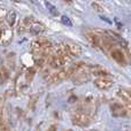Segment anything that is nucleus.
I'll list each match as a JSON object with an SVG mask.
<instances>
[{"label": "nucleus", "mask_w": 131, "mask_h": 131, "mask_svg": "<svg viewBox=\"0 0 131 131\" xmlns=\"http://www.w3.org/2000/svg\"><path fill=\"white\" fill-rule=\"evenodd\" d=\"M61 22L63 23L64 25H67V27H71V25H72L71 21H70L69 18H68L67 16H64V15H63V16H61Z\"/></svg>", "instance_id": "obj_10"}, {"label": "nucleus", "mask_w": 131, "mask_h": 131, "mask_svg": "<svg viewBox=\"0 0 131 131\" xmlns=\"http://www.w3.org/2000/svg\"><path fill=\"white\" fill-rule=\"evenodd\" d=\"M15 18H16L15 12L12 10V12H9V13H8V15H7V17H6V20H7V22H8L9 25H13L14 22H15Z\"/></svg>", "instance_id": "obj_7"}, {"label": "nucleus", "mask_w": 131, "mask_h": 131, "mask_svg": "<svg viewBox=\"0 0 131 131\" xmlns=\"http://www.w3.org/2000/svg\"><path fill=\"white\" fill-rule=\"evenodd\" d=\"M77 118H78V121H77V124H81V125H85L89 123V118L86 117L85 115H78L77 116Z\"/></svg>", "instance_id": "obj_8"}, {"label": "nucleus", "mask_w": 131, "mask_h": 131, "mask_svg": "<svg viewBox=\"0 0 131 131\" xmlns=\"http://www.w3.org/2000/svg\"><path fill=\"white\" fill-rule=\"evenodd\" d=\"M67 131H72V130H67Z\"/></svg>", "instance_id": "obj_13"}, {"label": "nucleus", "mask_w": 131, "mask_h": 131, "mask_svg": "<svg viewBox=\"0 0 131 131\" xmlns=\"http://www.w3.org/2000/svg\"><path fill=\"white\" fill-rule=\"evenodd\" d=\"M30 31L34 35L38 36V35H40L41 32L44 31V25L39 24V23H32V24L30 25Z\"/></svg>", "instance_id": "obj_6"}, {"label": "nucleus", "mask_w": 131, "mask_h": 131, "mask_svg": "<svg viewBox=\"0 0 131 131\" xmlns=\"http://www.w3.org/2000/svg\"><path fill=\"white\" fill-rule=\"evenodd\" d=\"M94 84L98 89H100V90H107V89L112 88V85H113V81L106 78V77H100V78L95 79Z\"/></svg>", "instance_id": "obj_1"}, {"label": "nucleus", "mask_w": 131, "mask_h": 131, "mask_svg": "<svg viewBox=\"0 0 131 131\" xmlns=\"http://www.w3.org/2000/svg\"><path fill=\"white\" fill-rule=\"evenodd\" d=\"M112 112L115 116H124L127 115V109L120 104H114L112 106Z\"/></svg>", "instance_id": "obj_4"}, {"label": "nucleus", "mask_w": 131, "mask_h": 131, "mask_svg": "<svg viewBox=\"0 0 131 131\" xmlns=\"http://www.w3.org/2000/svg\"><path fill=\"white\" fill-rule=\"evenodd\" d=\"M32 75H35V71L32 69H29V70H28V72H27V79H28V81H31Z\"/></svg>", "instance_id": "obj_12"}, {"label": "nucleus", "mask_w": 131, "mask_h": 131, "mask_svg": "<svg viewBox=\"0 0 131 131\" xmlns=\"http://www.w3.org/2000/svg\"><path fill=\"white\" fill-rule=\"evenodd\" d=\"M118 97L125 102V105L128 106V108L131 109V93L127 90H120L118 91Z\"/></svg>", "instance_id": "obj_3"}, {"label": "nucleus", "mask_w": 131, "mask_h": 131, "mask_svg": "<svg viewBox=\"0 0 131 131\" xmlns=\"http://www.w3.org/2000/svg\"><path fill=\"white\" fill-rule=\"evenodd\" d=\"M45 5H46V6L48 7V10H50L51 13L53 14V15H59V12L57 10V8H55V7L53 6V5H51L50 2H47V1L45 2Z\"/></svg>", "instance_id": "obj_9"}, {"label": "nucleus", "mask_w": 131, "mask_h": 131, "mask_svg": "<svg viewBox=\"0 0 131 131\" xmlns=\"http://www.w3.org/2000/svg\"><path fill=\"white\" fill-rule=\"evenodd\" d=\"M81 47L76 44H68L67 45V53L68 54H72V55H77L81 53Z\"/></svg>", "instance_id": "obj_5"}, {"label": "nucleus", "mask_w": 131, "mask_h": 131, "mask_svg": "<svg viewBox=\"0 0 131 131\" xmlns=\"http://www.w3.org/2000/svg\"><path fill=\"white\" fill-rule=\"evenodd\" d=\"M93 74H95V75H102V76H107V75H108V71H106V70H104V69H100V68H98V69L95 70Z\"/></svg>", "instance_id": "obj_11"}, {"label": "nucleus", "mask_w": 131, "mask_h": 131, "mask_svg": "<svg viewBox=\"0 0 131 131\" xmlns=\"http://www.w3.org/2000/svg\"><path fill=\"white\" fill-rule=\"evenodd\" d=\"M112 58L115 60L116 62L121 64H124L125 63V57L123 54V52L118 48H115V50H112Z\"/></svg>", "instance_id": "obj_2"}]
</instances>
